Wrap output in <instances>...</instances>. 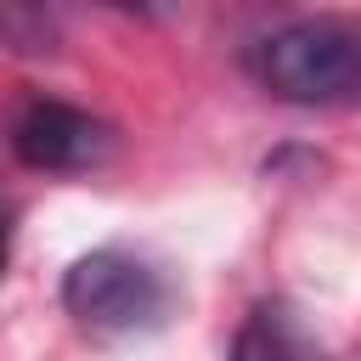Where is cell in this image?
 I'll list each match as a JSON object with an SVG mask.
<instances>
[{
  "label": "cell",
  "mask_w": 361,
  "mask_h": 361,
  "mask_svg": "<svg viewBox=\"0 0 361 361\" xmlns=\"http://www.w3.org/2000/svg\"><path fill=\"white\" fill-rule=\"evenodd\" d=\"M254 79L293 107H355L361 102V17L310 11L271 28L248 51Z\"/></svg>",
  "instance_id": "obj_1"
},
{
  "label": "cell",
  "mask_w": 361,
  "mask_h": 361,
  "mask_svg": "<svg viewBox=\"0 0 361 361\" xmlns=\"http://www.w3.org/2000/svg\"><path fill=\"white\" fill-rule=\"evenodd\" d=\"M62 305L85 333H107V338H130V333H152L164 327L175 288L169 276L135 254V248H90L68 265L62 276Z\"/></svg>",
  "instance_id": "obj_2"
},
{
  "label": "cell",
  "mask_w": 361,
  "mask_h": 361,
  "mask_svg": "<svg viewBox=\"0 0 361 361\" xmlns=\"http://www.w3.org/2000/svg\"><path fill=\"white\" fill-rule=\"evenodd\" d=\"M11 147L39 175H79L113 152V124H102L96 113H85L73 102L34 96L11 124Z\"/></svg>",
  "instance_id": "obj_3"
},
{
  "label": "cell",
  "mask_w": 361,
  "mask_h": 361,
  "mask_svg": "<svg viewBox=\"0 0 361 361\" xmlns=\"http://www.w3.org/2000/svg\"><path fill=\"white\" fill-rule=\"evenodd\" d=\"M231 361H327V350L288 299H259L231 338Z\"/></svg>",
  "instance_id": "obj_4"
}]
</instances>
